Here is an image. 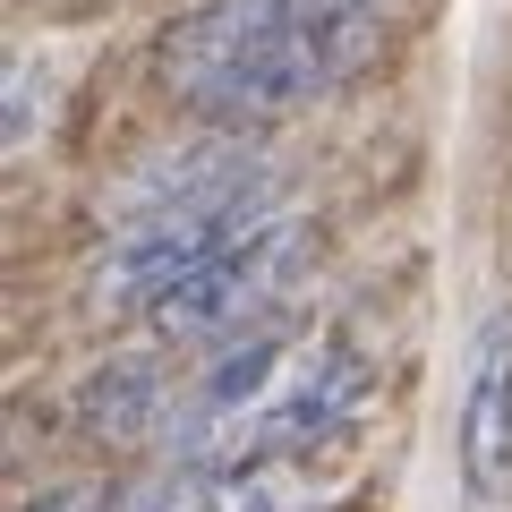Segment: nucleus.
<instances>
[{
    "label": "nucleus",
    "mask_w": 512,
    "mask_h": 512,
    "mask_svg": "<svg viewBox=\"0 0 512 512\" xmlns=\"http://www.w3.org/2000/svg\"><path fill=\"white\" fill-rule=\"evenodd\" d=\"M384 0H205L163 35V77L231 137L333 94L376 52Z\"/></svg>",
    "instance_id": "f257e3e1"
},
{
    "label": "nucleus",
    "mask_w": 512,
    "mask_h": 512,
    "mask_svg": "<svg viewBox=\"0 0 512 512\" xmlns=\"http://www.w3.org/2000/svg\"><path fill=\"white\" fill-rule=\"evenodd\" d=\"M308 256H316L308 214H274L256 239H239L231 256H214V265L154 316V333H163V342H214L222 350V342H239V333L274 325L282 291L308 274Z\"/></svg>",
    "instance_id": "f03ea898"
},
{
    "label": "nucleus",
    "mask_w": 512,
    "mask_h": 512,
    "mask_svg": "<svg viewBox=\"0 0 512 512\" xmlns=\"http://www.w3.org/2000/svg\"><path fill=\"white\" fill-rule=\"evenodd\" d=\"M359 402H367V359H359V342L333 333V342L299 350L291 376L274 384V402L256 410L205 470H274V461H299V453H316L325 436H342V427L359 419Z\"/></svg>",
    "instance_id": "7ed1b4c3"
},
{
    "label": "nucleus",
    "mask_w": 512,
    "mask_h": 512,
    "mask_svg": "<svg viewBox=\"0 0 512 512\" xmlns=\"http://www.w3.org/2000/svg\"><path fill=\"white\" fill-rule=\"evenodd\" d=\"M461 487L504 495L512 487V308L478 325L470 384H461Z\"/></svg>",
    "instance_id": "20e7f679"
},
{
    "label": "nucleus",
    "mask_w": 512,
    "mask_h": 512,
    "mask_svg": "<svg viewBox=\"0 0 512 512\" xmlns=\"http://www.w3.org/2000/svg\"><path fill=\"white\" fill-rule=\"evenodd\" d=\"M77 419H86L103 444H146V436H171V419H180V393H171L163 350H128V359L94 367L86 393H77Z\"/></svg>",
    "instance_id": "39448f33"
},
{
    "label": "nucleus",
    "mask_w": 512,
    "mask_h": 512,
    "mask_svg": "<svg viewBox=\"0 0 512 512\" xmlns=\"http://www.w3.org/2000/svg\"><path fill=\"white\" fill-rule=\"evenodd\" d=\"M26 512H111V495H86V487H60V495H35Z\"/></svg>",
    "instance_id": "423d86ee"
}]
</instances>
